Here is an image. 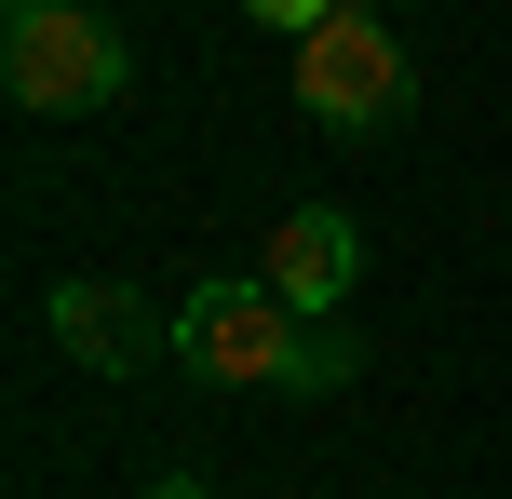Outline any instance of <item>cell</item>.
Segmentation results:
<instances>
[{
    "instance_id": "obj_5",
    "label": "cell",
    "mask_w": 512,
    "mask_h": 499,
    "mask_svg": "<svg viewBox=\"0 0 512 499\" xmlns=\"http://www.w3.org/2000/svg\"><path fill=\"white\" fill-rule=\"evenodd\" d=\"M256 284H283L297 311H337V297L364 284V243H351V216H324V203L270 216V270H256Z\"/></svg>"
},
{
    "instance_id": "obj_7",
    "label": "cell",
    "mask_w": 512,
    "mask_h": 499,
    "mask_svg": "<svg viewBox=\"0 0 512 499\" xmlns=\"http://www.w3.org/2000/svg\"><path fill=\"white\" fill-rule=\"evenodd\" d=\"M149 499H216V486H189V473H162V486H149Z\"/></svg>"
},
{
    "instance_id": "obj_3",
    "label": "cell",
    "mask_w": 512,
    "mask_h": 499,
    "mask_svg": "<svg viewBox=\"0 0 512 499\" xmlns=\"http://www.w3.org/2000/svg\"><path fill=\"white\" fill-rule=\"evenodd\" d=\"M297 108L324 135H378V122L418 108V68H405V41L378 27V0H337V14L297 41Z\"/></svg>"
},
{
    "instance_id": "obj_2",
    "label": "cell",
    "mask_w": 512,
    "mask_h": 499,
    "mask_svg": "<svg viewBox=\"0 0 512 499\" xmlns=\"http://www.w3.org/2000/svg\"><path fill=\"white\" fill-rule=\"evenodd\" d=\"M0 81H14V108H41V122H81V108L122 95V27H108L95 0H14Z\"/></svg>"
},
{
    "instance_id": "obj_4",
    "label": "cell",
    "mask_w": 512,
    "mask_h": 499,
    "mask_svg": "<svg viewBox=\"0 0 512 499\" xmlns=\"http://www.w3.org/2000/svg\"><path fill=\"white\" fill-rule=\"evenodd\" d=\"M41 324H54V351H68V365H95V378H149V365H176V324H162L135 284H81V270H68Z\"/></svg>"
},
{
    "instance_id": "obj_6",
    "label": "cell",
    "mask_w": 512,
    "mask_h": 499,
    "mask_svg": "<svg viewBox=\"0 0 512 499\" xmlns=\"http://www.w3.org/2000/svg\"><path fill=\"white\" fill-rule=\"evenodd\" d=\"M243 14H256V27H283V41H310V27H324L337 0H243Z\"/></svg>"
},
{
    "instance_id": "obj_1",
    "label": "cell",
    "mask_w": 512,
    "mask_h": 499,
    "mask_svg": "<svg viewBox=\"0 0 512 499\" xmlns=\"http://www.w3.org/2000/svg\"><path fill=\"white\" fill-rule=\"evenodd\" d=\"M176 365L216 392H324V378H351V338H324V311H297L283 284H189Z\"/></svg>"
}]
</instances>
